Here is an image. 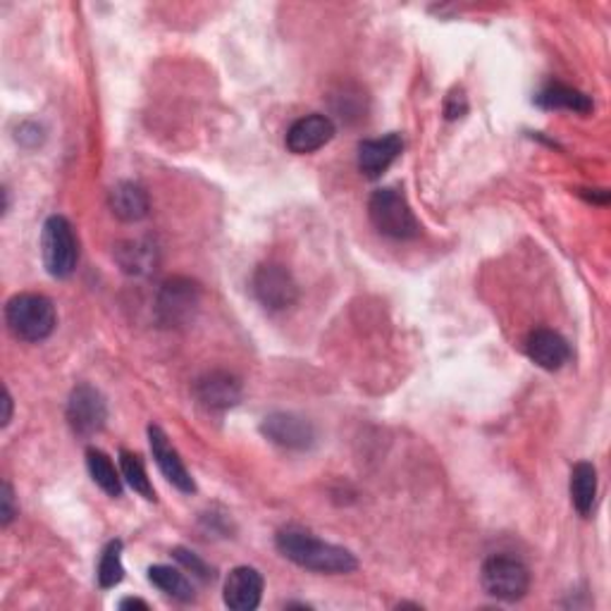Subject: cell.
<instances>
[{"mask_svg": "<svg viewBox=\"0 0 611 611\" xmlns=\"http://www.w3.org/2000/svg\"><path fill=\"white\" fill-rule=\"evenodd\" d=\"M275 544H277V552H280L285 560L306 570H313V574H327V576L351 574V570H356L358 566L356 556L349 550L315 538L309 533V530H301V528L280 530L275 538Z\"/></svg>", "mask_w": 611, "mask_h": 611, "instance_id": "obj_1", "label": "cell"}, {"mask_svg": "<svg viewBox=\"0 0 611 611\" xmlns=\"http://www.w3.org/2000/svg\"><path fill=\"white\" fill-rule=\"evenodd\" d=\"M5 323L22 342H44L58 325L53 301L44 295H15L5 303Z\"/></svg>", "mask_w": 611, "mask_h": 611, "instance_id": "obj_2", "label": "cell"}, {"mask_svg": "<svg viewBox=\"0 0 611 611\" xmlns=\"http://www.w3.org/2000/svg\"><path fill=\"white\" fill-rule=\"evenodd\" d=\"M368 216L373 228L390 239L408 242V239H416L420 234V224L414 210H411L406 196L400 189H378L368 201Z\"/></svg>", "mask_w": 611, "mask_h": 611, "instance_id": "obj_3", "label": "cell"}, {"mask_svg": "<svg viewBox=\"0 0 611 611\" xmlns=\"http://www.w3.org/2000/svg\"><path fill=\"white\" fill-rule=\"evenodd\" d=\"M42 256L50 277L68 280L79 263V242L68 218L50 216L42 232Z\"/></svg>", "mask_w": 611, "mask_h": 611, "instance_id": "obj_4", "label": "cell"}, {"mask_svg": "<svg viewBox=\"0 0 611 611\" xmlns=\"http://www.w3.org/2000/svg\"><path fill=\"white\" fill-rule=\"evenodd\" d=\"M198 306H201V287L189 277H170L158 289L155 321L163 327H184L196 318Z\"/></svg>", "mask_w": 611, "mask_h": 611, "instance_id": "obj_5", "label": "cell"}, {"mask_svg": "<svg viewBox=\"0 0 611 611\" xmlns=\"http://www.w3.org/2000/svg\"><path fill=\"white\" fill-rule=\"evenodd\" d=\"M483 590L502 602H518L523 600L530 590V570L528 566L516 560V556L495 554L483 564L481 570Z\"/></svg>", "mask_w": 611, "mask_h": 611, "instance_id": "obj_6", "label": "cell"}, {"mask_svg": "<svg viewBox=\"0 0 611 611\" xmlns=\"http://www.w3.org/2000/svg\"><path fill=\"white\" fill-rule=\"evenodd\" d=\"M254 297L268 311H287L299 301V285L289 268L280 263H263L251 277Z\"/></svg>", "mask_w": 611, "mask_h": 611, "instance_id": "obj_7", "label": "cell"}, {"mask_svg": "<svg viewBox=\"0 0 611 611\" xmlns=\"http://www.w3.org/2000/svg\"><path fill=\"white\" fill-rule=\"evenodd\" d=\"M108 420V404H105L103 394L91 388V384H77L68 402V423L77 437L99 435Z\"/></svg>", "mask_w": 611, "mask_h": 611, "instance_id": "obj_8", "label": "cell"}, {"mask_svg": "<svg viewBox=\"0 0 611 611\" xmlns=\"http://www.w3.org/2000/svg\"><path fill=\"white\" fill-rule=\"evenodd\" d=\"M261 433L283 449L306 451L315 445V428L309 418L289 414V411H275L261 423Z\"/></svg>", "mask_w": 611, "mask_h": 611, "instance_id": "obj_9", "label": "cell"}, {"mask_svg": "<svg viewBox=\"0 0 611 611\" xmlns=\"http://www.w3.org/2000/svg\"><path fill=\"white\" fill-rule=\"evenodd\" d=\"M149 445H151V454L155 466L161 469V473L165 475V481L170 485H175L180 493L184 495H194L196 493V483L192 473L184 466V461L180 459L177 449L170 445L165 430L161 425H149Z\"/></svg>", "mask_w": 611, "mask_h": 611, "instance_id": "obj_10", "label": "cell"}, {"mask_svg": "<svg viewBox=\"0 0 611 611\" xmlns=\"http://www.w3.org/2000/svg\"><path fill=\"white\" fill-rule=\"evenodd\" d=\"M194 396L206 411H228L242 402V382L224 370H210L194 384Z\"/></svg>", "mask_w": 611, "mask_h": 611, "instance_id": "obj_11", "label": "cell"}, {"mask_svg": "<svg viewBox=\"0 0 611 611\" xmlns=\"http://www.w3.org/2000/svg\"><path fill=\"white\" fill-rule=\"evenodd\" d=\"M337 135L335 123L327 115L311 113L306 117H299L295 125L287 129V149L295 155H309L318 149H323Z\"/></svg>", "mask_w": 611, "mask_h": 611, "instance_id": "obj_12", "label": "cell"}, {"mask_svg": "<svg viewBox=\"0 0 611 611\" xmlns=\"http://www.w3.org/2000/svg\"><path fill=\"white\" fill-rule=\"evenodd\" d=\"M402 151L404 139L402 135H396V131L380 139H366L358 143V170H361L368 180H378L390 170V165L402 155Z\"/></svg>", "mask_w": 611, "mask_h": 611, "instance_id": "obj_13", "label": "cell"}, {"mask_svg": "<svg viewBox=\"0 0 611 611\" xmlns=\"http://www.w3.org/2000/svg\"><path fill=\"white\" fill-rule=\"evenodd\" d=\"M224 604L234 611H254L263 597V576L254 566H237L224 580Z\"/></svg>", "mask_w": 611, "mask_h": 611, "instance_id": "obj_14", "label": "cell"}, {"mask_svg": "<svg viewBox=\"0 0 611 611\" xmlns=\"http://www.w3.org/2000/svg\"><path fill=\"white\" fill-rule=\"evenodd\" d=\"M526 354L530 361L540 366L542 370H550V373L564 368L570 361L568 342L560 335V332L547 327L530 332L526 339Z\"/></svg>", "mask_w": 611, "mask_h": 611, "instance_id": "obj_15", "label": "cell"}, {"mask_svg": "<svg viewBox=\"0 0 611 611\" xmlns=\"http://www.w3.org/2000/svg\"><path fill=\"white\" fill-rule=\"evenodd\" d=\"M108 204L113 216L123 222H139L149 216V194L137 182H117L111 189Z\"/></svg>", "mask_w": 611, "mask_h": 611, "instance_id": "obj_16", "label": "cell"}, {"mask_svg": "<svg viewBox=\"0 0 611 611\" xmlns=\"http://www.w3.org/2000/svg\"><path fill=\"white\" fill-rule=\"evenodd\" d=\"M115 261L123 273L131 277H146L155 270L158 251L149 239H127V242L117 244Z\"/></svg>", "mask_w": 611, "mask_h": 611, "instance_id": "obj_17", "label": "cell"}, {"mask_svg": "<svg viewBox=\"0 0 611 611\" xmlns=\"http://www.w3.org/2000/svg\"><path fill=\"white\" fill-rule=\"evenodd\" d=\"M535 103L540 108H547V111H570L578 115H588L595 108V103L588 94H583V91L566 84L544 87L535 96Z\"/></svg>", "mask_w": 611, "mask_h": 611, "instance_id": "obj_18", "label": "cell"}, {"mask_svg": "<svg viewBox=\"0 0 611 611\" xmlns=\"http://www.w3.org/2000/svg\"><path fill=\"white\" fill-rule=\"evenodd\" d=\"M597 499V469L588 461H580L570 471V502L580 516H590Z\"/></svg>", "mask_w": 611, "mask_h": 611, "instance_id": "obj_19", "label": "cell"}, {"mask_svg": "<svg viewBox=\"0 0 611 611\" xmlns=\"http://www.w3.org/2000/svg\"><path fill=\"white\" fill-rule=\"evenodd\" d=\"M87 469L94 481L108 497H123V477H119L115 463L101 449H87Z\"/></svg>", "mask_w": 611, "mask_h": 611, "instance_id": "obj_20", "label": "cell"}, {"mask_svg": "<svg viewBox=\"0 0 611 611\" xmlns=\"http://www.w3.org/2000/svg\"><path fill=\"white\" fill-rule=\"evenodd\" d=\"M149 580L153 583L158 590L170 595L172 600H177V602H192L194 600L192 583L187 580V576H184L180 568H172V566H165V564L151 566L149 568Z\"/></svg>", "mask_w": 611, "mask_h": 611, "instance_id": "obj_21", "label": "cell"}, {"mask_svg": "<svg viewBox=\"0 0 611 611\" xmlns=\"http://www.w3.org/2000/svg\"><path fill=\"white\" fill-rule=\"evenodd\" d=\"M119 471H123L127 485L135 489L137 495H141L149 502H155V489L151 485V477H149V473H146L143 461L137 454H131V451H127V449L119 451Z\"/></svg>", "mask_w": 611, "mask_h": 611, "instance_id": "obj_22", "label": "cell"}, {"mask_svg": "<svg viewBox=\"0 0 611 611\" xmlns=\"http://www.w3.org/2000/svg\"><path fill=\"white\" fill-rule=\"evenodd\" d=\"M99 586L103 590H111L115 586H119L125 578V566H123V542L119 540H111L105 544L101 552V562H99Z\"/></svg>", "mask_w": 611, "mask_h": 611, "instance_id": "obj_23", "label": "cell"}, {"mask_svg": "<svg viewBox=\"0 0 611 611\" xmlns=\"http://www.w3.org/2000/svg\"><path fill=\"white\" fill-rule=\"evenodd\" d=\"M172 556H175V560L184 568L192 570V574L198 576L201 580H212V578H216V574H212V568L196 552H189V550H184V547H175V550H172Z\"/></svg>", "mask_w": 611, "mask_h": 611, "instance_id": "obj_24", "label": "cell"}, {"mask_svg": "<svg viewBox=\"0 0 611 611\" xmlns=\"http://www.w3.org/2000/svg\"><path fill=\"white\" fill-rule=\"evenodd\" d=\"M15 516H18L15 493H12V485L5 481L3 483V495H0V521H3V526L8 528Z\"/></svg>", "mask_w": 611, "mask_h": 611, "instance_id": "obj_25", "label": "cell"}, {"mask_svg": "<svg viewBox=\"0 0 611 611\" xmlns=\"http://www.w3.org/2000/svg\"><path fill=\"white\" fill-rule=\"evenodd\" d=\"M466 111H469L466 96H463L461 91H459V99H457V91H454V94L449 96V101H447V105H445V115H447V119L463 117V113H466Z\"/></svg>", "mask_w": 611, "mask_h": 611, "instance_id": "obj_26", "label": "cell"}, {"mask_svg": "<svg viewBox=\"0 0 611 611\" xmlns=\"http://www.w3.org/2000/svg\"><path fill=\"white\" fill-rule=\"evenodd\" d=\"M117 607H119V609H143V611L149 609V604H146L143 600H137V597H125V600L119 602Z\"/></svg>", "mask_w": 611, "mask_h": 611, "instance_id": "obj_27", "label": "cell"}, {"mask_svg": "<svg viewBox=\"0 0 611 611\" xmlns=\"http://www.w3.org/2000/svg\"><path fill=\"white\" fill-rule=\"evenodd\" d=\"M3 404H5V416H3V428H8V425H10V420H12V396H10V392H8V388H5V400H3Z\"/></svg>", "mask_w": 611, "mask_h": 611, "instance_id": "obj_28", "label": "cell"}]
</instances>
